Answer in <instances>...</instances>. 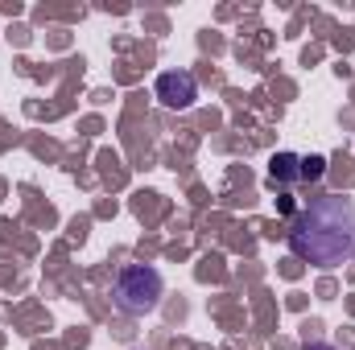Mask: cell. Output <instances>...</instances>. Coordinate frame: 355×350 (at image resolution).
Wrapping results in <instances>:
<instances>
[{"label": "cell", "instance_id": "obj_3", "mask_svg": "<svg viewBox=\"0 0 355 350\" xmlns=\"http://www.w3.org/2000/svg\"><path fill=\"white\" fill-rule=\"evenodd\" d=\"M157 99H162L166 107H174V111L194 107V99H198L194 75H186V71H166V75H157Z\"/></svg>", "mask_w": 355, "mask_h": 350}, {"label": "cell", "instance_id": "obj_4", "mask_svg": "<svg viewBox=\"0 0 355 350\" xmlns=\"http://www.w3.org/2000/svg\"><path fill=\"white\" fill-rule=\"evenodd\" d=\"M289 181H302V157L277 153V157L268 161V185H289Z\"/></svg>", "mask_w": 355, "mask_h": 350}, {"label": "cell", "instance_id": "obj_2", "mask_svg": "<svg viewBox=\"0 0 355 350\" xmlns=\"http://www.w3.org/2000/svg\"><path fill=\"white\" fill-rule=\"evenodd\" d=\"M162 293H166V280H162V272L149 268V264H128V268L116 276V284H112V301H116V309L128 313V317L153 313V309L162 305Z\"/></svg>", "mask_w": 355, "mask_h": 350}, {"label": "cell", "instance_id": "obj_1", "mask_svg": "<svg viewBox=\"0 0 355 350\" xmlns=\"http://www.w3.org/2000/svg\"><path fill=\"white\" fill-rule=\"evenodd\" d=\"M289 252L314 268L355 264V202L343 194L314 198L289 223Z\"/></svg>", "mask_w": 355, "mask_h": 350}, {"label": "cell", "instance_id": "obj_5", "mask_svg": "<svg viewBox=\"0 0 355 350\" xmlns=\"http://www.w3.org/2000/svg\"><path fill=\"white\" fill-rule=\"evenodd\" d=\"M327 174V157H302V181H318Z\"/></svg>", "mask_w": 355, "mask_h": 350}]
</instances>
